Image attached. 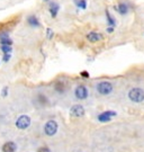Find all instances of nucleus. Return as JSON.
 Returning <instances> with one entry per match:
<instances>
[{"instance_id":"nucleus-2","label":"nucleus","mask_w":144,"mask_h":152,"mask_svg":"<svg viewBox=\"0 0 144 152\" xmlns=\"http://www.w3.org/2000/svg\"><path fill=\"white\" fill-rule=\"evenodd\" d=\"M114 90V86L112 82L109 81H100L98 85H97V91L98 94L103 96H107V95H110Z\"/></svg>"},{"instance_id":"nucleus-14","label":"nucleus","mask_w":144,"mask_h":152,"mask_svg":"<svg viewBox=\"0 0 144 152\" xmlns=\"http://www.w3.org/2000/svg\"><path fill=\"white\" fill-rule=\"evenodd\" d=\"M106 18H107V24H108V27H115L116 26V20L115 18L110 15L109 10L106 9Z\"/></svg>"},{"instance_id":"nucleus-16","label":"nucleus","mask_w":144,"mask_h":152,"mask_svg":"<svg viewBox=\"0 0 144 152\" xmlns=\"http://www.w3.org/2000/svg\"><path fill=\"white\" fill-rule=\"evenodd\" d=\"M54 88H55V90L58 91V93H63L64 91V84L62 82V81H56L55 82V85H54Z\"/></svg>"},{"instance_id":"nucleus-10","label":"nucleus","mask_w":144,"mask_h":152,"mask_svg":"<svg viewBox=\"0 0 144 152\" xmlns=\"http://www.w3.org/2000/svg\"><path fill=\"white\" fill-rule=\"evenodd\" d=\"M27 24H28L30 27H34V28H37L41 26V23H39V18L35 16V15H30L27 17Z\"/></svg>"},{"instance_id":"nucleus-22","label":"nucleus","mask_w":144,"mask_h":152,"mask_svg":"<svg viewBox=\"0 0 144 152\" xmlns=\"http://www.w3.org/2000/svg\"><path fill=\"white\" fill-rule=\"evenodd\" d=\"M8 94V87H3V89H2V97H6Z\"/></svg>"},{"instance_id":"nucleus-18","label":"nucleus","mask_w":144,"mask_h":152,"mask_svg":"<svg viewBox=\"0 0 144 152\" xmlns=\"http://www.w3.org/2000/svg\"><path fill=\"white\" fill-rule=\"evenodd\" d=\"M1 51L3 52V54H5V53H11L12 48H11L10 45H1Z\"/></svg>"},{"instance_id":"nucleus-6","label":"nucleus","mask_w":144,"mask_h":152,"mask_svg":"<svg viewBox=\"0 0 144 152\" xmlns=\"http://www.w3.org/2000/svg\"><path fill=\"white\" fill-rule=\"evenodd\" d=\"M88 89H87L85 86L80 85L78 86L77 88H76V90H74V95L77 97L78 99H80V100H83V99H86L87 97H88Z\"/></svg>"},{"instance_id":"nucleus-15","label":"nucleus","mask_w":144,"mask_h":152,"mask_svg":"<svg viewBox=\"0 0 144 152\" xmlns=\"http://www.w3.org/2000/svg\"><path fill=\"white\" fill-rule=\"evenodd\" d=\"M36 102H37L41 106H45V105L48 104V98H46V96H44V95H39L37 96V97H36Z\"/></svg>"},{"instance_id":"nucleus-24","label":"nucleus","mask_w":144,"mask_h":152,"mask_svg":"<svg viewBox=\"0 0 144 152\" xmlns=\"http://www.w3.org/2000/svg\"><path fill=\"white\" fill-rule=\"evenodd\" d=\"M107 32H108V33H113V32H114V27H108V28H107Z\"/></svg>"},{"instance_id":"nucleus-21","label":"nucleus","mask_w":144,"mask_h":152,"mask_svg":"<svg viewBox=\"0 0 144 152\" xmlns=\"http://www.w3.org/2000/svg\"><path fill=\"white\" fill-rule=\"evenodd\" d=\"M37 152H51V150L48 149V146H42V148H39Z\"/></svg>"},{"instance_id":"nucleus-5","label":"nucleus","mask_w":144,"mask_h":152,"mask_svg":"<svg viewBox=\"0 0 144 152\" xmlns=\"http://www.w3.org/2000/svg\"><path fill=\"white\" fill-rule=\"evenodd\" d=\"M70 115L72 117H82L85 115V108L82 105H73L70 109Z\"/></svg>"},{"instance_id":"nucleus-13","label":"nucleus","mask_w":144,"mask_h":152,"mask_svg":"<svg viewBox=\"0 0 144 152\" xmlns=\"http://www.w3.org/2000/svg\"><path fill=\"white\" fill-rule=\"evenodd\" d=\"M0 44L1 45H12V41L10 39V37L8 36L7 33H2L0 34Z\"/></svg>"},{"instance_id":"nucleus-3","label":"nucleus","mask_w":144,"mask_h":152,"mask_svg":"<svg viewBox=\"0 0 144 152\" xmlns=\"http://www.w3.org/2000/svg\"><path fill=\"white\" fill-rule=\"evenodd\" d=\"M58 123L55 122V121H53V120H51V121H48L46 122L45 124V126H44V132L46 135L48 136H53L54 134L58 132Z\"/></svg>"},{"instance_id":"nucleus-20","label":"nucleus","mask_w":144,"mask_h":152,"mask_svg":"<svg viewBox=\"0 0 144 152\" xmlns=\"http://www.w3.org/2000/svg\"><path fill=\"white\" fill-rule=\"evenodd\" d=\"M46 33H48V39H51V38L54 36V33H53V30H52L51 28H48Z\"/></svg>"},{"instance_id":"nucleus-23","label":"nucleus","mask_w":144,"mask_h":152,"mask_svg":"<svg viewBox=\"0 0 144 152\" xmlns=\"http://www.w3.org/2000/svg\"><path fill=\"white\" fill-rule=\"evenodd\" d=\"M80 75H81L82 77H85V78H88V77H89V73H88L87 71H82V72H81Z\"/></svg>"},{"instance_id":"nucleus-1","label":"nucleus","mask_w":144,"mask_h":152,"mask_svg":"<svg viewBox=\"0 0 144 152\" xmlns=\"http://www.w3.org/2000/svg\"><path fill=\"white\" fill-rule=\"evenodd\" d=\"M128 98L131 102L133 103H143L144 102V90L142 88H138V87H134L132 89H130L128 91Z\"/></svg>"},{"instance_id":"nucleus-19","label":"nucleus","mask_w":144,"mask_h":152,"mask_svg":"<svg viewBox=\"0 0 144 152\" xmlns=\"http://www.w3.org/2000/svg\"><path fill=\"white\" fill-rule=\"evenodd\" d=\"M10 57H11L10 53H5V54H3V57H2V60H3V62H8V61L10 60Z\"/></svg>"},{"instance_id":"nucleus-7","label":"nucleus","mask_w":144,"mask_h":152,"mask_svg":"<svg viewBox=\"0 0 144 152\" xmlns=\"http://www.w3.org/2000/svg\"><path fill=\"white\" fill-rule=\"evenodd\" d=\"M117 113L114 112V111H107V112H104V113H101L100 115H98V121L99 122H109L110 120H112V117H114L116 116Z\"/></svg>"},{"instance_id":"nucleus-11","label":"nucleus","mask_w":144,"mask_h":152,"mask_svg":"<svg viewBox=\"0 0 144 152\" xmlns=\"http://www.w3.org/2000/svg\"><path fill=\"white\" fill-rule=\"evenodd\" d=\"M16 150H17V145L12 141L6 142L2 145V152H15Z\"/></svg>"},{"instance_id":"nucleus-4","label":"nucleus","mask_w":144,"mask_h":152,"mask_svg":"<svg viewBox=\"0 0 144 152\" xmlns=\"http://www.w3.org/2000/svg\"><path fill=\"white\" fill-rule=\"evenodd\" d=\"M30 125V117L27 115H20L16 121V126L19 130H26Z\"/></svg>"},{"instance_id":"nucleus-9","label":"nucleus","mask_w":144,"mask_h":152,"mask_svg":"<svg viewBox=\"0 0 144 152\" xmlns=\"http://www.w3.org/2000/svg\"><path fill=\"white\" fill-rule=\"evenodd\" d=\"M59 10H60V5L56 1H51L50 2V14L53 18H55L58 16Z\"/></svg>"},{"instance_id":"nucleus-25","label":"nucleus","mask_w":144,"mask_h":152,"mask_svg":"<svg viewBox=\"0 0 144 152\" xmlns=\"http://www.w3.org/2000/svg\"><path fill=\"white\" fill-rule=\"evenodd\" d=\"M45 1H46V2H48V1H50V0H45Z\"/></svg>"},{"instance_id":"nucleus-12","label":"nucleus","mask_w":144,"mask_h":152,"mask_svg":"<svg viewBox=\"0 0 144 152\" xmlns=\"http://www.w3.org/2000/svg\"><path fill=\"white\" fill-rule=\"evenodd\" d=\"M115 10L118 12V14H121V15H125V14H127L128 12V6L125 3V2H121V3H118L117 6L114 7Z\"/></svg>"},{"instance_id":"nucleus-8","label":"nucleus","mask_w":144,"mask_h":152,"mask_svg":"<svg viewBox=\"0 0 144 152\" xmlns=\"http://www.w3.org/2000/svg\"><path fill=\"white\" fill-rule=\"evenodd\" d=\"M104 38L103 34L100 33H97V32H90L89 34H87V39L91 43H96V42H99Z\"/></svg>"},{"instance_id":"nucleus-17","label":"nucleus","mask_w":144,"mask_h":152,"mask_svg":"<svg viewBox=\"0 0 144 152\" xmlns=\"http://www.w3.org/2000/svg\"><path fill=\"white\" fill-rule=\"evenodd\" d=\"M74 3L78 6L80 9H86L87 8V0H74Z\"/></svg>"}]
</instances>
